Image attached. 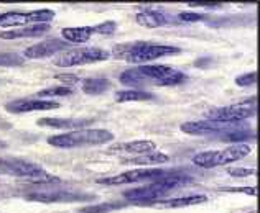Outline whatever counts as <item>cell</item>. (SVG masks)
<instances>
[{
  "instance_id": "4fadbf2b",
  "label": "cell",
  "mask_w": 260,
  "mask_h": 213,
  "mask_svg": "<svg viewBox=\"0 0 260 213\" xmlns=\"http://www.w3.org/2000/svg\"><path fill=\"white\" fill-rule=\"evenodd\" d=\"M59 108V104L46 99H17L5 105V110L10 113H28V112H46V110Z\"/></svg>"
},
{
  "instance_id": "3957f363",
  "label": "cell",
  "mask_w": 260,
  "mask_h": 213,
  "mask_svg": "<svg viewBox=\"0 0 260 213\" xmlns=\"http://www.w3.org/2000/svg\"><path fill=\"white\" fill-rule=\"evenodd\" d=\"M191 181L189 177L186 176H181L178 173H170L168 176L158 179V181H153L152 184L145 185V187H139V189H132V190H127L124 197L132 200L137 205H147L150 202H155V200H161L163 197L168 195L170 192L178 190L181 185L188 184Z\"/></svg>"
},
{
  "instance_id": "603a6c76",
  "label": "cell",
  "mask_w": 260,
  "mask_h": 213,
  "mask_svg": "<svg viewBox=\"0 0 260 213\" xmlns=\"http://www.w3.org/2000/svg\"><path fill=\"white\" fill-rule=\"evenodd\" d=\"M153 99V94L143 91H120L115 94V102H119V104H125V102H147Z\"/></svg>"
},
{
  "instance_id": "ba28073f",
  "label": "cell",
  "mask_w": 260,
  "mask_h": 213,
  "mask_svg": "<svg viewBox=\"0 0 260 213\" xmlns=\"http://www.w3.org/2000/svg\"><path fill=\"white\" fill-rule=\"evenodd\" d=\"M254 115H255V99L229 107L211 108L204 113V116L209 121H219V123H239L250 118Z\"/></svg>"
},
{
  "instance_id": "f1b7e54d",
  "label": "cell",
  "mask_w": 260,
  "mask_h": 213,
  "mask_svg": "<svg viewBox=\"0 0 260 213\" xmlns=\"http://www.w3.org/2000/svg\"><path fill=\"white\" fill-rule=\"evenodd\" d=\"M208 17L201 15V13H193V12H181L178 13V20L180 22H186V23H193V22H204Z\"/></svg>"
},
{
  "instance_id": "30bf717a",
  "label": "cell",
  "mask_w": 260,
  "mask_h": 213,
  "mask_svg": "<svg viewBox=\"0 0 260 213\" xmlns=\"http://www.w3.org/2000/svg\"><path fill=\"white\" fill-rule=\"evenodd\" d=\"M170 173H172V171L142 167V169L127 171V173H122L117 176L98 179V184H102V185H125V184H135V182H153V181H158V179L168 176Z\"/></svg>"
},
{
  "instance_id": "4dcf8cb0",
  "label": "cell",
  "mask_w": 260,
  "mask_h": 213,
  "mask_svg": "<svg viewBox=\"0 0 260 213\" xmlns=\"http://www.w3.org/2000/svg\"><path fill=\"white\" fill-rule=\"evenodd\" d=\"M255 80H257V72L254 71V72H247V74L239 75V77L236 79V84L241 86V87H247V86L255 84Z\"/></svg>"
},
{
  "instance_id": "6da1fadb",
  "label": "cell",
  "mask_w": 260,
  "mask_h": 213,
  "mask_svg": "<svg viewBox=\"0 0 260 213\" xmlns=\"http://www.w3.org/2000/svg\"><path fill=\"white\" fill-rule=\"evenodd\" d=\"M186 79V74L170 66H139L124 71L119 77L122 84L135 87V91L148 86H180Z\"/></svg>"
},
{
  "instance_id": "cb8c5ba5",
  "label": "cell",
  "mask_w": 260,
  "mask_h": 213,
  "mask_svg": "<svg viewBox=\"0 0 260 213\" xmlns=\"http://www.w3.org/2000/svg\"><path fill=\"white\" fill-rule=\"evenodd\" d=\"M127 203L120 202H106V203H95V205H87V207L79 208V213H111L114 210L124 208Z\"/></svg>"
},
{
  "instance_id": "8fae6325",
  "label": "cell",
  "mask_w": 260,
  "mask_h": 213,
  "mask_svg": "<svg viewBox=\"0 0 260 213\" xmlns=\"http://www.w3.org/2000/svg\"><path fill=\"white\" fill-rule=\"evenodd\" d=\"M30 202H42V203H64V202H81V200H92L94 195L81 194L71 189H37L25 195Z\"/></svg>"
},
{
  "instance_id": "4316f807",
  "label": "cell",
  "mask_w": 260,
  "mask_h": 213,
  "mask_svg": "<svg viewBox=\"0 0 260 213\" xmlns=\"http://www.w3.org/2000/svg\"><path fill=\"white\" fill-rule=\"evenodd\" d=\"M23 58L13 53H0V66H22Z\"/></svg>"
},
{
  "instance_id": "1f68e13d",
  "label": "cell",
  "mask_w": 260,
  "mask_h": 213,
  "mask_svg": "<svg viewBox=\"0 0 260 213\" xmlns=\"http://www.w3.org/2000/svg\"><path fill=\"white\" fill-rule=\"evenodd\" d=\"M54 79L63 82L66 87H71V86L78 84V82H79V77H78V75H74V74H58V75H54Z\"/></svg>"
},
{
  "instance_id": "9a60e30c",
  "label": "cell",
  "mask_w": 260,
  "mask_h": 213,
  "mask_svg": "<svg viewBox=\"0 0 260 213\" xmlns=\"http://www.w3.org/2000/svg\"><path fill=\"white\" fill-rule=\"evenodd\" d=\"M135 22L140 26H145V28H160V26L173 23L175 18L172 15H168L165 10L147 9V10L137 13Z\"/></svg>"
},
{
  "instance_id": "7c38bea8",
  "label": "cell",
  "mask_w": 260,
  "mask_h": 213,
  "mask_svg": "<svg viewBox=\"0 0 260 213\" xmlns=\"http://www.w3.org/2000/svg\"><path fill=\"white\" fill-rule=\"evenodd\" d=\"M183 133H188V135H194V136H208V135H217V136H222L229 132H236V130H242V128H247L245 123L239 121V123H219V121H188V123H183L180 126Z\"/></svg>"
},
{
  "instance_id": "e575fe53",
  "label": "cell",
  "mask_w": 260,
  "mask_h": 213,
  "mask_svg": "<svg viewBox=\"0 0 260 213\" xmlns=\"http://www.w3.org/2000/svg\"><path fill=\"white\" fill-rule=\"evenodd\" d=\"M206 63H209V59H201V61H196V66H204V64H206Z\"/></svg>"
},
{
  "instance_id": "d4e9b609",
  "label": "cell",
  "mask_w": 260,
  "mask_h": 213,
  "mask_svg": "<svg viewBox=\"0 0 260 213\" xmlns=\"http://www.w3.org/2000/svg\"><path fill=\"white\" fill-rule=\"evenodd\" d=\"M68 95H73V89L71 87H66V86H53V87H48L40 91L37 94L38 99H51V97H68Z\"/></svg>"
},
{
  "instance_id": "d6986e66",
  "label": "cell",
  "mask_w": 260,
  "mask_h": 213,
  "mask_svg": "<svg viewBox=\"0 0 260 213\" xmlns=\"http://www.w3.org/2000/svg\"><path fill=\"white\" fill-rule=\"evenodd\" d=\"M92 120H79V118H40L38 125L46 128H58V130H84L87 125H91Z\"/></svg>"
},
{
  "instance_id": "d590c367",
  "label": "cell",
  "mask_w": 260,
  "mask_h": 213,
  "mask_svg": "<svg viewBox=\"0 0 260 213\" xmlns=\"http://www.w3.org/2000/svg\"><path fill=\"white\" fill-rule=\"evenodd\" d=\"M7 146V144H5V141H2V140H0V149H2V148H5Z\"/></svg>"
},
{
  "instance_id": "5bb4252c",
  "label": "cell",
  "mask_w": 260,
  "mask_h": 213,
  "mask_svg": "<svg viewBox=\"0 0 260 213\" xmlns=\"http://www.w3.org/2000/svg\"><path fill=\"white\" fill-rule=\"evenodd\" d=\"M68 45L64 39H46V41H42V43H37L30 48H26L25 50V58H30V59H43V58H50L53 54H56L59 51H64L68 50Z\"/></svg>"
},
{
  "instance_id": "7402d4cb",
  "label": "cell",
  "mask_w": 260,
  "mask_h": 213,
  "mask_svg": "<svg viewBox=\"0 0 260 213\" xmlns=\"http://www.w3.org/2000/svg\"><path fill=\"white\" fill-rule=\"evenodd\" d=\"M81 87H83V92L87 95H101V94H104L106 91L111 89V82H109L107 79H101V77L84 79Z\"/></svg>"
},
{
  "instance_id": "836d02e7",
  "label": "cell",
  "mask_w": 260,
  "mask_h": 213,
  "mask_svg": "<svg viewBox=\"0 0 260 213\" xmlns=\"http://www.w3.org/2000/svg\"><path fill=\"white\" fill-rule=\"evenodd\" d=\"M189 7H203V9H221L222 4L217 2H189Z\"/></svg>"
},
{
  "instance_id": "484cf974",
  "label": "cell",
  "mask_w": 260,
  "mask_h": 213,
  "mask_svg": "<svg viewBox=\"0 0 260 213\" xmlns=\"http://www.w3.org/2000/svg\"><path fill=\"white\" fill-rule=\"evenodd\" d=\"M222 141H234L237 144H241V141L244 140H255V132H250L247 128L242 130H236V132H229L221 136Z\"/></svg>"
},
{
  "instance_id": "f546056e",
  "label": "cell",
  "mask_w": 260,
  "mask_h": 213,
  "mask_svg": "<svg viewBox=\"0 0 260 213\" xmlns=\"http://www.w3.org/2000/svg\"><path fill=\"white\" fill-rule=\"evenodd\" d=\"M228 174L232 177H250V176H255L257 171L250 167H229Z\"/></svg>"
},
{
  "instance_id": "5b68a950",
  "label": "cell",
  "mask_w": 260,
  "mask_h": 213,
  "mask_svg": "<svg viewBox=\"0 0 260 213\" xmlns=\"http://www.w3.org/2000/svg\"><path fill=\"white\" fill-rule=\"evenodd\" d=\"M0 176H12V177H22L35 184H48V182H58V179L51 176L50 173L40 166V164L22 161V159H0Z\"/></svg>"
},
{
  "instance_id": "8992f818",
  "label": "cell",
  "mask_w": 260,
  "mask_h": 213,
  "mask_svg": "<svg viewBox=\"0 0 260 213\" xmlns=\"http://www.w3.org/2000/svg\"><path fill=\"white\" fill-rule=\"evenodd\" d=\"M249 144H234L231 148H225L221 151H203L193 156V162L198 167L203 169H213L217 166H225L229 162H236L244 159L245 156L250 154Z\"/></svg>"
},
{
  "instance_id": "ac0fdd59",
  "label": "cell",
  "mask_w": 260,
  "mask_h": 213,
  "mask_svg": "<svg viewBox=\"0 0 260 213\" xmlns=\"http://www.w3.org/2000/svg\"><path fill=\"white\" fill-rule=\"evenodd\" d=\"M51 30V26L48 23H40V25H31V26H23V28L12 30V31H0V38L2 39H18V38H38L46 35Z\"/></svg>"
},
{
  "instance_id": "277c9868",
  "label": "cell",
  "mask_w": 260,
  "mask_h": 213,
  "mask_svg": "<svg viewBox=\"0 0 260 213\" xmlns=\"http://www.w3.org/2000/svg\"><path fill=\"white\" fill-rule=\"evenodd\" d=\"M114 140V133L107 130H74L63 135H54L48 138V144L59 149H73L83 146H99Z\"/></svg>"
},
{
  "instance_id": "e0dca14e",
  "label": "cell",
  "mask_w": 260,
  "mask_h": 213,
  "mask_svg": "<svg viewBox=\"0 0 260 213\" xmlns=\"http://www.w3.org/2000/svg\"><path fill=\"white\" fill-rule=\"evenodd\" d=\"M208 202L206 195H188V197H176V198H168V200H155L147 203L148 207L160 208V210H168V208H183V207H191V205H200Z\"/></svg>"
},
{
  "instance_id": "52a82bcc",
  "label": "cell",
  "mask_w": 260,
  "mask_h": 213,
  "mask_svg": "<svg viewBox=\"0 0 260 213\" xmlns=\"http://www.w3.org/2000/svg\"><path fill=\"white\" fill-rule=\"evenodd\" d=\"M111 58V53L102 50V48H78V50L66 51L61 56L54 58V64L58 67H74V66H86L101 63Z\"/></svg>"
},
{
  "instance_id": "2e32d148",
  "label": "cell",
  "mask_w": 260,
  "mask_h": 213,
  "mask_svg": "<svg viewBox=\"0 0 260 213\" xmlns=\"http://www.w3.org/2000/svg\"><path fill=\"white\" fill-rule=\"evenodd\" d=\"M156 149V144L153 141L148 140H142V141H127V143H117L114 146L107 148L109 154H130L132 156H140V154H147L152 153Z\"/></svg>"
},
{
  "instance_id": "7a4b0ae2",
  "label": "cell",
  "mask_w": 260,
  "mask_h": 213,
  "mask_svg": "<svg viewBox=\"0 0 260 213\" xmlns=\"http://www.w3.org/2000/svg\"><path fill=\"white\" fill-rule=\"evenodd\" d=\"M178 53H181V50L172 45H155V43H145V41H137V43L115 45L111 54L117 59L127 61V63L143 64L158 58L173 56V54Z\"/></svg>"
},
{
  "instance_id": "ffe728a7",
  "label": "cell",
  "mask_w": 260,
  "mask_h": 213,
  "mask_svg": "<svg viewBox=\"0 0 260 213\" xmlns=\"http://www.w3.org/2000/svg\"><path fill=\"white\" fill-rule=\"evenodd\" d=\"M170 161V157L158 151H152V153L140 154V156H132L127 159H122V164H134V166H158V164H165Z\"/></svg>"
},
{
  "instance_id": "44dd1931",
  "label": "cell",
  "mask_w": 260,
  "mask_h": 213,
  "mask_svg": "<svg viewBox=\"0 0 260 213\" xmlns=\"http://www.w3.org/2000/svg\"><path fill=\"white\" fill-rule=\"evenodd\" d=\"M92 35V26H73L61 30V36L66 43H87Z\"/></svg>"
},
{
  "instance_id": "d6a6232c",
  "label": "cell",
  "mask_w": 260,
  "mask_h": 213,
  "mask_svg": "<svg viewBox=\"0 0 260 213\" xmlns=\"http://www.w3.org/2000/svg\"><path fill=\"white\" fill-rule=\"evenodd\" d=\"M222 190L224 192H244V194H247V195H257L255 187H228Z\"/></svg>"
},
{
  "instance_id": "83f0119b",
  "label": "cell",
  "mask_w": 260,
  "mask_h": 213,
  "mask_svg": "<svg viewBox=\"0 0 260 213\" xmlns=\"http://www.w3.org/2000/svg\"><path fill=\"white\" fill-rule=\"evenodd\" d=\"M117 28V23L112 22V20H109V22H104V23H99L92 26V31L98 33V35H112Z\"/></svg>"
},
{
  "instance_id": "9c48e42d",
  "label": "cell",
  "mask_w": 260,
  "mask_h": 213,
  "mask_svg": "<svg viewBox=\"0 0 260 213\" xmlns=\"http://www.w3.org/2000/svg\"><path fill=\"white\" fill-rule=\"evenodd\" d=\"M54 18L53 10H33V12H5L0 13V28H15V26H31L48 23Z\"/></svg>"
}]
</instances>
